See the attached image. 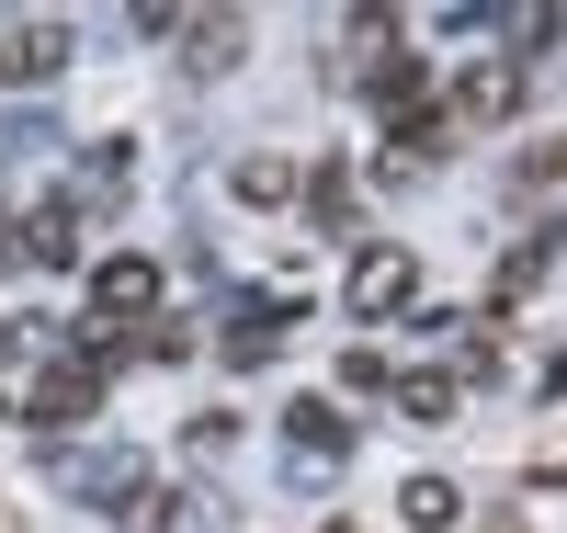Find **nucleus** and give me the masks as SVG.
Listing matches in <instances>:
<instances>
[{"label":"nucleus","mask_w":567,"mask_h":533,"mask_svg":"<svg viewBox=\"0 0 567 533\" xmlns=\"http://www.w3.org/2000/svg\"><path fill=\"white\" fill-rule=\"evenodd\" d=\"M103 386H114V375H103V363H91V352L69 341V352H45V363H34V386H23V420H34V431H80L91 409H103Z\"/></svg>","instance_id":"nucleus-1"},{"label":"nucleus","mask_w":567,"mask_h":533,"mask_svg":"<svg viewBox=\"0 0 567 533\" xmlns=\"http://www.w3.org/2000/svg\"><path fill=\"white\" fill-rule=\"evenodd\" d=\"M69 69V23L58 12H0V80L12 91H45Z\"/></svg>","instance_id":"nucleus-2"},{"label":"nucleus","mask_w":567,"mask_h":533,"mask_svg":"<svg viewBox=\"0 0 567 533\" xmlns=\"http://www.w3.org/2000/svg\"><path fill=\"white\" fill-rule=\"evenodd\" d=\"M0 262H34V273L80 262V205H69V193H45L34 216H0Z\"/></svg>","instance_id":"nucleus-3"},{"label":"nucleus","mask_w":567,"mask_h":533,"mask_svg":"<svg viewBox=\"0 0 567 533\" xmlns=\"http://www.w3.org/2000/svg\"><path fill=\"white\" fill-rule=\"evenodd\" d=\"M91 318H103V329H148L159 318V262L148 250H114L103 273H91Z\"/></svg>","instance_id":"nucleus-4"},{"label":"nucleus","mask_w":567,"mask_h":533,"mask_svg":"<svg viewBox=\"0 0 567 533\" xmlns=\"http://www.w3.org/2000/svg\"><path fill=\"white\" fill-rule=\"evenodd\" d=\"M363 91H374V114H386V125L432 114V58H409V45H386V58L363 69Z\"/></svg>","instance_id":"nucleus-5"},{"label":"nucleus","mask_w":567,"mask_h":533,"mask_svg":"<svg viewBox=\"0 0 567 533\" xmlns=\"http://www.w3.org/2000/svg\"><path fill=\"white\" fill-rule=\"evenodd\" d=\"M511 103H523V69H465L454 103H443V125H454V136H465V125H499Z\"/></svg>","instance_id":"nucleus-6"},{"label":"nucleus","mask_w":567,"mask_h":533,"mask_svg":"<svg viewBox=\"0 0 567 533\" xmlns=\"http://www.w3.org/2000/svg\"><path fill=\"white\" fill-rule=\"evenodd\" d=\"M409 296H420V262H409V250H363V262H352V307H363V318H386V307H409Z\"/></svg>","instance_id":"nucleus-7"},{"label":"nucleus","mask_w":567,"mask_h":533,"mask_svg":"<svg viewBox=\"0 0 567 533\" xmlns=\"http://www.w3.org/2000/svg\"><path fill=\"white\" fill-rule=\"evenodd\" d=\"M284 431L307 443V465H341V454H352V420L329 409V398H296V409H284Z\"/></svg>","instance_id":"nucleus-8"},{"label":"nucleus","mask_w":567,"mask_h":533,"mask_svg":"<svg viewBox=\"0 0 567 533\" xmlns=\"http://www.w3.org/2000/svg\"><path fill=\"white\" fill-rule=\"evenodd\" d=\"M182 34H194V69L227 80V69H239V45H250V12H205V23H182Z\"/></svg>","instance_id":"nucleus-9"},{"label":"nucleus","mask_w":567,"mask_h":533,"mask_svg":"<svg viewBox=\"0 0 567 533\" xmlns=\"http://www.w3.org/2000/svg\"><path fill=\"white\" fill-rule=\"evenodd\" d=\"M227 193H239V205H296L307 171H296V160H239V171H227Z\"/></svg>","instance_id":"nucleus-10"},{"label":"nucleus","mask_w":567,"mask_h":533,"mask_svg":"<svg viewBox=\"0 0 567 533\" xmlns=\"http://www.w3.org/2000/svg\"><path fill=\"white\" fill-rule=\"evenodd\" d=\"M454 511H465L454 476H409V489H398V522H409V533H454Z\"/></svg>","instance_id":"nucleus-11"},{"label":"nucleus","mask_w":567,"mask_h":533,"mask_svg":"<svg viewBox=\"0 0 567 533\" xmlns=\"http://www.w3.org/2000/svg\"><path fill=\"white\" fill-rule=\"evenodd\" d=\"M386 386H398V409H409V420H454V398H465L454 375H386Z\"/></svg>","instance_id":"nucleus-12"},{"label":"nucleus","mask_w":567,"mask_h":533,"mask_svg":"<svg viewBox=\"0 0 567 533\" xmlns=\"http://www.w3.org/2000/svg\"><path fill=\"white\" fill-rule=\"evenodd\" d=\"M545 262H556V238H523V250H511V262H499V307H523V296H534V284H545Z\"/></svg>","instance_id":"nucleus-13"},{"label":"nucleus","mask_w":567,"mask_h":533,"mask_svg":"<svg viewBox=\"0 0 567 533\" xmlns=\"http://www.w3.org/2000/svg\"><path fill=\"white\" fill-rule=\"evenodd\" d=\"M511 182H523V193H556V182H567V136H534V148H523V171H511Z\"/></svg>","instance_id":"nucleus-14"},{"label":"nucleus","mask_w":567,"mask_h":533,"mask_svg":"<svg viewBox=\"0 0 567 533\" xmlns=\"http://www.w3.org/2000/svg\"><path fill=\"white\" fill-rule=\"evenodd\" d=\"M307 205H318V227H341V216H352V182H341V171H318V182H307Z\"/></svg>","instance_id":"nucleus-15"},{"label":"nucleus","mask_w":567,"mask_h":533,"mask_svg":"<svg viewBox=\"0 0 567 533\" xmlns=\"http://www.w3.org/2000/svg\"><path fill=\"white\" fill-rule=\"evenodd\" d=\"M329 533H352V522H329Z\"/></svg>","instance_id":"nucleus-16"},{"label":"nucleus","mask_w":567,"mask_h":533,"mask_svg":"<svg viewBox=\"0 0 567 533\" xmlns=\"http://www.w3.org/2000/svg\"><path fill=\"white\" fill-rule=\"evenodd\" d=\"M0 409H12V398H0Z\"/></svg>","instance_id":"nucleus-17"}]
</instances>
